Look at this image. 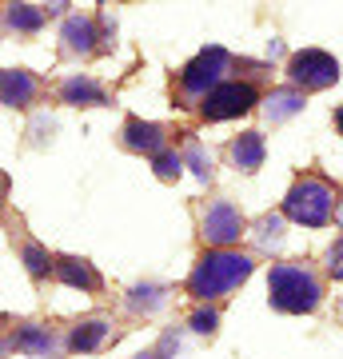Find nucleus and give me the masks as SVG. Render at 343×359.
Here are the masks:
<instances>
[{"instance_id":"3","label":"nucleus","mask_w":343,"mask_h":359,"mask_svg":"<svg viewBox=\"0 0 343 359\" xmlns=\"http://www.w3.org/2000/svg\"><path fill=\"white\" fill-rule=\"evenodd\" d=\"M283 212L295 219V224H307V228H323L335 212V192L331 184H323L319 176H304L292 184V192L283 200Z\"/></svg>"},{"instance_id":"2","label":"nucleus","mask_w":343,"mask_h":359,"mask_svg":"<svg viewBox=\"0 0 343 359\" xmlns=\"http://www.w3.org/2000/svg\"><path fill=\"white\" fill-rule=\"evenodd\" d=\"M267 295L280 311L300 316V311H316L323 287H319L316 271H307L304 264H276L267 276Z\"/></svg>"},{"instance_id":"9","label":"nucleus","mask_w":343,"mask_h":359,"mask_svg":"<svg viewBox=\"0 0 343 359\" xmlns=\"http://www.w3.org/2000/svg\"><path fill=\"white\" fill-rule=\"evenodd\" d=\"M124 144L132 148V152H148V156H160V148H164V132L156 128V124H144V120H128L124 124Z\"/></svg>"},{"instance_id":"23","label":"nucleus","mask_w":343,"mask_h":359,"mask_svg":"<svg viewBox=\"0 0 343 359\" xmlns=\"http://www.w3.org/2000/svg\"><path fill=\"white\" fill-rule=\"evenodd\" d=\"M328 271L335 280H343V240H335V248L328 252Z\"/></svg>"},{"instance_id":"4","label":"nucleus","mask_w":343,"mask_h":359,"mask_svg":"<svg viewBox=\"0 0 343 359\" xmlns=\"http://www.w3.org/2000/svg\"><path fill=\"white\" fill-rule=\"evenodd\" d=\"M255 104H260V92L252 84H240V80H231V84H220L216 92H208L200 104L203 120H231V116H243L252 112Z\"/></svg>"},{"instance_id":"20","label":"nucleus","mask_w":343,"mask_h":359,"mask_svg":"<svg viewBox=\"0 0 343 359\" xmlns=\"http://www.w3.org/2000/svg\"><path fill=\"white\" fill-rule=\"evenodd\" d=\"M25 264H28V271H32V276H44V271H48V256H44V248L28 244L25 248Z\"/></svg>"},{"instance_id":"19","label":"nucleus","mask_w":343,"mask_h":359,"mask_svg":"<svg viewBox=\"0 0 343 359\" xmlns=\"http://www.w3.org/2000/svg\"><path fill=\"white\" fill-rule=\"evenodd\" d=\"M180 168H184V160H180L176 152H160V156H156V176H160V180L180 176Z\"/></svg>"},{"instance_id":"17","label":"nucleus","mask_w":343,"mask_h":359,"mask_svg":"<svg viewBox=\"0 0 343 359\" xmlns=\"http://www.w3.org/2000/svg\"><path fill=\"white\" fill-rule=\"evenodd\" d=\"M8 25H13L16 32H36V28L44 25V13L32 8V4H13V8H8Z\"/></svg>"},{"instance_id":"11","label":"nucleus","mask_w":343,"mask_h":359,"mask_svg":"<svg viewBox=\"0 0 343 359\" xmlns=\"http://www.w3.org/2000/svg\"><path fill=\"white\" fill-rule=\"evenodd\" d=\"M231 160L243 168V172H255L264 164V136L260 132H243L240 140L231 144Z\"/></svg>"},{"instance_id":"10","label":"nucleus","mask_w":343,"mask_h":359,"mask_svg":"<svg viewBox=\"0 0 343 359\" xmlns=\"http://www.w3.org/2000/svg\"><path fill=\"white\" fill-rule=\"evenodd\" d=\"M56 276L68 287H84V292H96L100 287V276H96V268H92L88 259H60L56 264Z\"/></svg>"},{"instance_id":"15","label":"nucleus","mask_w":343,"mask_h":359,"mask_svg":"<svg viewBox=\"0 0 343 359\" xmlns=\"http://www.w3.org/2000/svg\"><path fill=\"white\" fill-rule=\"evenodd\" d=\"M104 335H108V323L104 320H84L76 323V332H72V351H96V347L104 344Z\"/></svg>"},{"instance_id":"21","label":"nucleus","mask_w":343,"mask_h":359,"mask_svg":"<svg viewBox=\"0 0 343 359\" xmlns=\"http://www.w3.org/2000/svg\"><path fill=\"white\" fill-rule=\"evenodd\" d=\"M216 323H220V316H216L212 308H200L196 316H191V327H196V332H203V335L216 332Z\"/></svg>"},{"instance_id":"12","label":"nucleus","mask_w":343,"mask_h":359,"mask_svg":"<svg viewBox=\"0 0 343 359\" xmlns=\"http://www.w3.org/2000/svg\"><path fill=\"white\" fill-rule=\"evenodd\" d=\"M16 351H25V355H48L52 351V332L48 327H36V323H28L16 332Z\"/></svg>"},{"instance_id":"8","label":"nucleus","mask_w":343,"mask_h":359,"mask_svg":"<svg viewBox=\"0 0 343 359\" xmlns=\"http://www.w3.org/2000/svg\"><path fill=\"white\" fill-rule=\"evenodd\" d=\"M32 96H36V76L25 72V68H8L4 80H0V100L8 108H25Z\"/></svg>"},{"instance_id":"5","label":"nucleus","mask_w":343,"mask_h":359,"mask_svg":"<svg viewBox=\"0 0 343 359\" xmlns=\"http://www.w3.org/2000/svg\"><path fill=\"white\" fill-rule=\"evenodd\" d=\"M224 68H228V52L212 44V48H203L200 56L180 72V84H184V92H191V96H208V92L220 88Z\"/></svg>"},{"instance_id":"18","label":"nucleus","mask_w":343,"mask_h":359,"mask_svg":"<svg viewBox=\"0 0 343 359\" xmlns=\"http://www.w3.org/2000/svg\"><path fill=\"white\" fill-rule=\"evenodd\" d=\"M160 304H164V292L160 287H136L132 292V308L136 311H156Z\"/></svg>"},{"instance_id":"6","label":"nucleus","mask_w":343,"mask_h":359,"mask_svg":"<svg viewBox=\"0 0 343 359\" xmlns=\"http://www.w3.org/2000/svg\"><path fill=\"white\" fill-rule=\"evenodd\" d=\"M288 72H292V80H295V84H304V88H328V84L339 80V65H335V56H328V52H319V48L295 52L292 65H288Z\"/></svg>"},{"instance_id":"13","label":"nucleus","mask_w":343,"mask_h":359,"mask_svg":"<svg viewBox=\"0 0 343 359\" xmlns=\"http://www.w3.org/2000/svg\"><path fill=\"white\" fill-rule=\"evenodd\" d=\"M60 96L68 104H104V88L96 84V80H88V76H72L60 88Z\"/></svg>"},{"instance_id":"25","label":"nucleus","mask_w":343,"mask_h":359,"mask_svg":"<svg viewBox=\"0 0 343 359\" xmlns=\"http://www.w3.org/2000/svg\"><path fill=\"white\" fill-rule=\"evenodd\" d=\"M335 124H339V132H343V108H339V112H335Z\"/></svg>"},{"instance_id":"7","label":"nucleus","mask_w":343,"mask_h":359,"mask_svg":"<svg viewBox=\"0 0 343 359\" xmlns=\"http://www.w3.org/2000/svg\"><path fill=\"white\" fill-rule=\"evenodd\" d=\"M240 231H243V216L228 204V200H216V204L203 212V240H208V244L228 248V244L240 240Z\"/></svg>"},{"instance_id":"16","label":"nucleus","mask_w":343,"mask_h":359,"mask_svg":"<svg viewBox=\"0 0 343 359\" xmlns=\"http://www.w3.org/2000/svg\"><path fill=\"white\" fill-rule=\"evenodd\" d=\"M304 108V96L292 88H283V92H271L267 96V120H288V116H295Z\"/></svg>"},{"instance_id":"1","label":"nucleus","mask_w":343,"mask_h":359,"mask_svg":"<svg viewBox=\"0 0 343 359\" xmlns=\"http://www.w3.org/2000/svg\"><path fill=\"white\" fill-rule=\"evenodd\" d=\"M248 276H252V259L240 256V252H231V248H216L188 276V292L200 295V299H216V295L240 287Z\"/></svg>"},{"instance_id":"22","label":"nucleus","mask_w":343,"mask_h":359,"mask_svg":"<svg viewBox=\"0 0 343 359\" xmlns=\"http://www.w3.org/2000/svg\"><path fill=\"white\" fill-rule=\"evenodd\" d=\"M188 160L196 164V172H200V176H208V172H212V156H203L200 144H191V148H188Z\"/></svg>"},{"instance_id":"26","label":"nucleus","mask_w":343,"mask_h":359,"mask_svg":"<svg viewBox=\"0 0 343 359\" xmlns=\"http://www.w3.org/2000/svg\"><path fill=\"white\" fill-rule=\"evenodd\" d=\"M339 228H343V204H339Z\"/></svg>"},{"instance_id":"24","label":"nucleus","mask_w":343,"mask_h":359,"mask_svg":"<svg viewBox=\"0 0 343 359\" xmlns=\"http://www.w3.org/2000/svg\"><path fill=\"white\" fill-rule=\"evenodd\" d=\"M136 359H160V355H156V351H144V355H136Z\"/></svg>"},{"instance_id":"14","label":"nucleus","mask_w":343,"mask_h":359,"mask_svg":"<svg viewBox=\"0 0 343 359\" xmlns=\"http://www.w3.org/2000/svg\"><path fill=\"white\" fill-rule=\"evenodd\" d=\"M64 40H68L72 52H92L96 48V25L84 20V16H72V20L64 25Z\"/></svg>"}]
</instances>
